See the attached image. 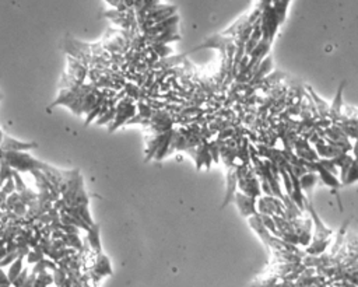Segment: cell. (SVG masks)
I'll return each mask as SVG.
<instances>
[{"label": "cell", "mask_w": 358, "mask_h": 287, "mask_svg": "<svg viewBox=\"0 0 358 287\" xmlns=\"http://www.w3.org/2000/svg\"><path fill=\"white\" fill-rule=\"evenodd\" d=\"M93 272L98 277H102V276H108L112 275V268H111L110 259L106 258L105 255L99 254L97 255V259H95V265H94Z\"/></svg>", "instance_id": "cell-8"}, {"label": "cell", "mask_w": 358, "mask_h": 287, "mask_svg": "<svg viewBox=\"0 0 358 287\" xmlns=\"http://www.w3.org/2000/svg\"><path fill=\"white\" fill-rule=\"evenodd\" d=\"M13 171L12 167L7 164L6 161L2 158V161H0V189H2V187L5 185V182L7 181V180H10L13 176Z\"/></svg>", "instance_id": "cell-13"}, {"label": "cell", "mask_w": 358, "mask_h": 287, "mask_svg": "<svg viewBox=\"0 0 358 287\" xmlns=\"http://www.w3.org/2000/svg\"><path fill=\"white\" fill-rule=\"evenodd\" d=\"M14 191H16V184H14V180H13V176H12L10 180H7V181L5 182V185L2 187L0 192H2V194H5L6 196H9L10 194H14Z\"/></svg>", "instance_id": "cell-20"}, {"label": "cell", "mask_w": 358, "mask_h": 287, "mask_svg": "<svg viewBox=\"0 0 358 287\" xmlns=\"http://www.w3.org/2000/svg\"><path fill=\"white\" fill-rule=\"evenodd\" d=\"M3 98V94L0 93V100ZM2 140H3V132H2V129H0V143H2Z\"/></svg>", "instance_id": "cell-26"}, {"label": "cell", "mask_w": 358, "mask_h": 287, "mask_svg": "<svg viewBox=\"0 0 358 287\" xmlns=\"http://www.w3.org/2000/svg\"><path fill=\"white\" fill-rule=\"evenodd\" d=\"M333 163H335V165L339 168V170H341L340 175H339V180H340V182L343 184L344 180H346L347 172H348L350 167H351L352 163H354V157H352L350 153H344V154H341V156H339V157L333 158Z\"/></svg>", "instance_id": "cell-7"}, {"label": "cell", "mask_w": 358, "mask_h": 287, "mask_svg": "<svg viewBox=\"0 0 358 287\" xmlns=\"http://www.w3.org/2000/svg\"><path fill=\"white\" fill-rule=\"evenodd\" d=\"M237 167V165H235ZM235 167H228L227 168V192L224 202H223V207H226L230 202L234 200L235 196V189L238 187V178L235 174Z\"/></svg>", "instance_id": "cell-5"}, {"label": "cell", "mask_w": 358, "mask_h": 287, "mask_svg": "<svg viewBox=\"0 0 358 287\" xmlns=\"http://www.w3.org/2000/svg\"><path fill=\"white\" fill-rule=\"evenodd\" d=\"M87 233H88L87 238H88L90 246H91L94 251H95V254H97V255L102 254V249H101V238H99V226L98 224H94V226H91V227L88 229V231H87Z\"/></svg>", "instance_id": "cell-9"}, {"label": "cell", "mask_w": 358, "mask_h": 287, "mask_svg": "<svg viewBox=\"0 0 358 287\" xmlns=\"http://www.w3.org/2000/svg\"><path fill=\"white\" fill-rule=\"evenodd\" d=\"M20 257V252L16 251V252H12V254H7V257L3 261H0V268L3 269V268H6V266H10V265L16 261V259Z\"/></svg>", "instance_id": "cell-22"}, {"label": "cell", "mask_w": 358, "mask_h": 287, "mask_svg": "<svg viewBox=\"0 0 358 287\" xmlns=\"http://www.w3.org/2000/svg\"><path fill=\"white\" fill-rule=\"evenodd\" d=\"M62 241L64 242V245L70 246L71 249H77L80 251L83 249V244H81L80 238H79V234H63L62 237Z\"/></svg>", "instance_id": "cell-12"}, {"label": "cell", "mask_w": 358, "mask_h": 287, "mask_svg": "<svg viewBox=\"0 0 358 287\" xmlns=\"http://www.w3.org/2000/svg\"><path fill=\"white\" fill-rule=\"evenodd\" d=\"M38 146L35 141H20L14 137L3 135V140L0 143V152H16L23 153L28 152L31 149H35Z\"/></svg>", "instance_id": "cell-2"}, {"label": "cell", "mask_w": 358, "mask_h": 287, "mask_svg": "<svg viewBox=\"0 0 358 287\" xmlns=\"http://www.w3.org/2000/svg\"><path fill=\"white\" fill-rule=\"evenodd\" d=\"M25 257H27V262H28V264L35 265V264H38V262H41L42 259L45 258V254L41 251L38 246H35L34 251H29L28 254L25 255Z\"/></svg>", "instance_id": "cell-16"}, {"label": "cell", "mask_w": 358, "mask_h": 287, "mask_svg": "<svg viewBox=\"0 0 358 287\" xmlns=\"http://www.w3.org/2000/svg\"><path fill=\"white\" fill-rule=\"evenodd\" d=\"M358 181V157L354 158V163H352V165L350 167V170H348V172H347V176L346 180H344V185H351V184H354V182Z\"/></svg>", "instance_id": "cell-14"}, {"label": "cell", "mask_w": 358, "mask_h": 287, "mask_svg": "<svg viewBox=\"0 0 358 287\" xmlns=\"http://www.w3.org/2000/svg\"><path fill=\"white\" fill-rule=\"evenodd\" d=\"M51 283H53V276L49 272H42L40 275H37L34 287H48Z\"/></svg>", "instance_id": "cell-15"}, {"label": "cell", "mask_w": 358, "mask_h": 287, "mask_svg": "<svg viewBox=\"0 0 358 287\" xmlns=\"http://www.w3.org/2000/svg\"><path fill=\"white\" fill-rule=\"evenodd\" d=\"M115 115H116V108H110L108 111H106V114H104L102 117H98V119H97V125H105V123H110L112 119H115Z\"/></svg>", "instance_id": "cell-18"}, {"label": "cell", "mask_w": 358, "mask_h": 287, "mask_svg": "<svg viewBox=\"0 0 358 287\" xmlns=\"http://www.w3.org/2000/svg\"><path fill=\"white\" fill-rule=\"evenodd\" d=\"M0 161H2V156H0Z\"/></svg>", "instance_id": "cell-28"}, {"label": "cell", "mask_w": 358, "mask_h": 287, "mask_svg": "<svg viewBox=\"0 0 358 287\" xmlns=\"http://www.w3.org/2000/svg\"><path fill=\"white\" fill-rule=\"evenodd\" d=\"M67 280V273L60 268H56L53 270V281L58 287H63L64 281Z\"/></svg>", "instance_id": "cell-17"}, {"label": "cell", "mask_w": 358, "mask_h": 287, "mask_svg": "<svg viewBox=\"0 0 358 287\" xmlns=\"http://www.w3.org/2000/svg\"><path fill=\"white\" fill-rule=\"evenodd\" d=\"M0 287H12V286H0Z\"/></svg>", "instance_id": "cell-27"}, {"label": "cell", "mask_w": 358, "mask_h": 287, "mask_svg": "<svg viewBox=\"0 0 358 287\" xmlns=\"http://www.w3.org/2000/svg\"><path fill=\"white\" fill-rule=\"evenodd\" d=\"M35 280H37V275H34V273H31V272H29L28 277H27V280H25V283L23 284V287H34Z\"/></svg>", "instance_id": "cell-24"}, {"label": "cell", "mask_w": 358, "mask_h": 287, "mask_svg": "<svg viewBox=\"0 0 358 287\" xmlns=\"http://www.w3.org/2000/svg\"><path fill=\"white\" fill-rule=\"evenodd\" d=\"M289 3L290 2H272L273 10H274L276 16H277L280 25H281V24L284 23V20H285V12H287Z\"/></svg>", "instance_id": "cell-11"}, {"label": "cell", "mask_w": 358, "mask_h": 287, "mask_svg": "<svg viewBox=\"0 0 358 287\" xmlns=\"http://www.w3.org/2000/svg\"><path fill=\"white\" fill-rule=\"evenodd\" d=\"M346 87V82H341V84L337 88V94H336L335 100L330 105V117L329 119L333 123H339L341 119V106H343V91Z\"/></svg>", "instance_id": "cell-4"}, {"label": "cell", "mask_w": 358, "mask_h": 287, "mask_svg": "<svg viewBox=\"0 0 358 287\" xmlns=\"http://www.w3.org/2000/svg\"><path fill=\"white\" fill-rule=\"evenodd\" d=\"M13 180H14V184H16V191H17V194H21V192H24V191L27 189V187H25V184H24L23 181V178H21V175H20V172L13 171Z\"/></svg>", "instance_id": "cell-19"}, {"label": "cell", "mask_w": 358, "mask_h": 287, "mask_svg": "<svg viewBox=\"0 0 358 287\" xmlns=\"http://www.w3.org/2000/svg\"><path fill=\"white\" fill-rule=\"evenodd\" d=\"M116 108V115H115V121L114 123H111L110 126V132H114L123 123H127L133 117H136V104H133L132 98H123V100L119 101V104L115 106Z\"/></svg>", "instance_id": "cell-1"}, {"label": "cell", "mask_w": 358, "mask_h": 287, "mask_svg": "<svg viewBox=\"0 0 358 287\" xmlns=\"http://www.w3.org/2000/svg\"><path fill=\"white\" fill-rule=\"evenodd\" d=\"M23 261H24V257L23 255H20L14 262H13L10 266H9V270H7V277H9V280H10V283H13V281L16 280L18 277V275L23 272Z\"/></svg>", "instance_id": "cell-10"}, {"label": "cell", "mask_w": 358, "mask_h": 287, "mask_svg": "<svg viewBox=\"0 0 358 287\" xmlns=\"http://www.w3.org/2000/svg\"><path fill=\"white\" fill-rule=\"evenodd\" d=\"M7 249H6V245H3V246H0V261H3V259L6 258L7 257Z\"/></svg>", "instance_id": "cell-25"}, {"label": "cell", "mask_w": 358, "mask_h": 287, "mask_svg": "<svg viewBox=\"0 0 358 287\" xmlns=\"http://www.w3.org/2000/svg\"><path fill=\"white\" fill-rule=\"evenodd\" d=\"M319 181V176L315 172H306L305 175H302L300 178V187L302 194L308 200L312 202V189L316 185V182Z\"/></svg>", "instance_id": "cell-6"}, {"label": "cell", "mask_w": 358, "mask_h": 287, "mask_svg": "<svg viewBox=\"0 0 358 287\" xmlns=\"http://www.w3.org/2000/svg\"><path fill=\"white\" fill-rule=\"evenodd\" d=\"M234 200H235V203H237L238 210H239V213H241L243 217L249 219V217L258 214V210H256V199H255V198L246 196V195L241 194V192H235Z\"/></svg>", "instance_id": "cell-3"}, {"label": "cell", "mask_w": 358, "mask_h": 287, "mask_svg": "<svg viewBox=\"0 0 358 287\" xmlns=\"http://www.w3.org/2000/svg\"><path fill=\"white\" fill-rule=\"evenodd\" d=\"M0 286H12V283L7 277V273L0 268Z\"/></svg>", "instance_id": "cell-23"}, {"label": "cell", "mask_w": 358, "mask_h": 287, "mask_svg": "<svg viewBox=\"0 0 358 287\" xmlns=\"http://www.w3.org/2000/svg\"><path fill=\"white\" fill-rule=\"evenodd\" d=\"M28 275H29V269H28V268H24L23 272H21V273L18 275L17 279H16V280H14L12 283V286L13 287H23V284L25 283V280H27V277H28Z\"/></svg>", "instance_id": "cell-21"}]
</instances>
